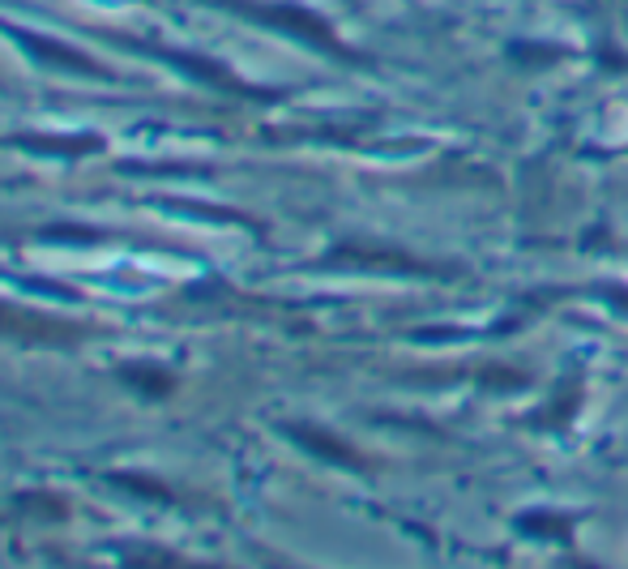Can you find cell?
<instances>
[{
    "instance_id": "obj_1",
    "label": "cell",
    "mask_w": 628,
    "mask_h": 569,
    "mask_svg": "<svg viewBox=\"0 0 628 569\" xmlns=\"http://www.w3.org/2000/svg\"><path fill=\"white\" fill-rule=\"evenodd\" d=\"M223 4L236 9V13H244V17H252V22H261V26L287 31L291 39H304V44L339 56V60H355V52L339 44L334 26H330L325 17H317L312 9H304V4H257V0H223Z\"/></svg>"
},
{
    "instance_id": "obj_2",
    "label": "cell",
    "mask_w": 628,
    "mask_h": 569,
    "mask_svg": "<svg viewBox=\"0 0 628 569\" xmlns=\"http://www.w3.org/2000/svg\"><path fill=\"white\" fill-rule=\"evenodd\" d=\"M0 334L13 339V343H26V347H64V343H78L86 330L73 325V321H56V317L0 300Z\"/></svg>"
},
{
    "instance_id": "obj_3",
    "label": "cell",
    "mask_w": 628,
    "mask_h": 569,
    "mask_svg": "<svg viewBox=\"0 0 628 569\" xmlns=\"http://www.w3.org/2000/svg\"><path fill=\"white\" fill-rule=\"evenodd\" d=\"M133 48L145 52V56H154V60H167V64H176V69H189V78L205 82V86H214V91H227V95H240V99H274V91L248 86V82H240L232 69H223V64H218V60H210V56L171 52V48H150V44H133Z\"/></svg>"
},
{
    "instance_id": "obj_4",
    "label": "cell",
    "mask_w": 628,
    "mask_h": 569,
    "mask_svg": "<svg viewBox=\"0 0 628 569\" xmlns=\"http://www.w3.org/2000/svg\"><path fill=\"white\" fill-rule=\"evenodd\" d=\"M26 52H35L39 60H48L56 69H69V73H82V78H111L107 73V64H98L95 56L78 52V48H69V44H56L48 35H35V31H13V26H4Z\"/></svg>"
},
{
    "instance_id": "obj_5",
    "label": "cell",
    "mask_w": 628,
    "mask_h": 569,
    "mask_svg": "<svg viewBox=\"0 0 628 569\" xmlns=\"http://www.w3.org/2000/svg\"><path fill=\"white\" fill-rule=\"evenodd\" d=\"M291 441H299L308 454H317V459H325V463H339V466H364L359 463V454L346 446V441H339V437H330L325 428H312V424H287L283 428Z\"/></svg>"
},
{
    "instance_id": "obj_6",
    "label": "cell",
    "mask_w": 628,
    "mask_h": 569,
    "mask_svg": "<svg viewBox=\"0 0 628 569\" xmlns=\"http://www.w3.org/2000/svg\"><path fill=\"white\" fill-rule=\"evenodd\" d=\"M17 146L35 151V155H60V158H86L103 151V138L98 133H69V138H56V133H31V138H17Z\"/></svg>"
},
{
    "instance_id": "obj_7",
    "label": "cell",
    "mask_w": 628,
    "mask_h": 569,
    "mask_svg": "<svg viewBox=\"0 0 628 569\" xmlns=\"http://www.w3.org/2000/svg\"><path fill=\"white\" fill-rule=\"evenodd\" d=\"M120 381H125L129 390L145 394V399H167V394L176 390V372L163 368V364H125V368H120Z\"/></svg>"
},
{
    "instance_id": "obj_8",
    "label": "cell",
    "mask_w": 628,
    "mask_h": 569,
    "mask_svg": "<svg viewBox=\"0 0 628 569\" xmlns=\"http://www.w3.org/2000/svg\"><path fill=\"white\" fill-rule=\"evenodd\" d=\"M330 265H381V270H419V261L406 253H381V249H359V245H342L330 253Z\"/></svg>"
},
{
    "instance_id": "obj_9",
    "label": "cell",
    "mask_w": 628,
    "mask_h": 569,
    "mask_svg": "<svg viewBox=\"0 0 628 569\" xmlns=\"http://www.w3.org/2000/svg\"><path fill=\"white\" fill-rule=\"evenodd\" d=\"M111 484H120L125 493H138V497H150V501H171V488L150 479V475H111Z\"/></svg>"
},
{
    "instance_id": "obj_10",
    "label": "cell",
    "mask_w": 628,
    "mask_h": 569,
    "mask_svg": "<svg viewBox=\"0 0 628 569\" xmlns=\"http://www.w3.org/2000/svg\"><path fill=\"white\" fill-rule=\"evenodd\" d=\"M518 526H522L526 535H552V540H569V522H560V518H552V514H522V518H518Z\"/></svg>"
},
{
    "instance_id": "obj_11",
    "label": "cell",
    "mask_w": 628,
    "mask_h": 569,
    "mask_svg": "<svg viewBox=\"0 0 628 569\" xmlns=\"http://www.w3.org/2000/svg\"><path fill=\"white\" fill-rule=\"evenodd\" d=\"M51 240H86V245H95L98 232H91V227H48Z\"/></svg>"
},
{
    "instance_id": "obj_12",
    "label": "cell",
    "mask_w": 628,
    "mask_h": 569,
    "mask_svg": "<svg viewBox=\"0 0 628 569\" xmlns=\"http://www.w3.org/2000/svg\"><path fill=\"white\" fill-rule=\"evenodd\" d=\"M125 561H129V566H180V557H167V553H150V557L125 553Z\"/></svg>"
}]
</instances>
